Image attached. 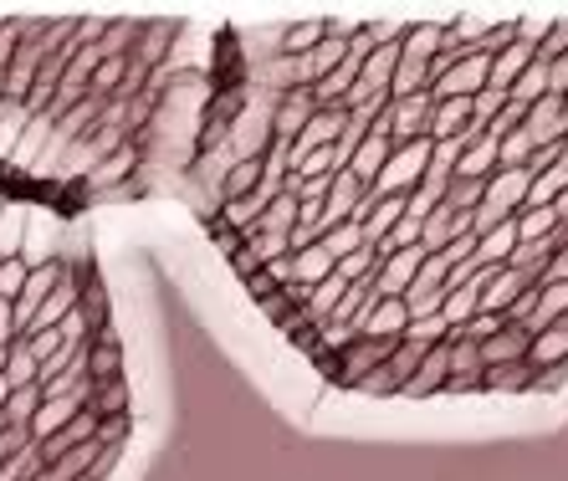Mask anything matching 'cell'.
Masks as SVG:
<instances>
[{
  "instance_id": "ffe728a7",
  "label": "cell",
  "mask_w": 568,
  "mask_h": 481,
  "mask_svg": "<svg viewBox=\"0 0 568 481\" xmlns=\"http://www.w3.org/2000/svg\"><path fill=\"white\" fill-rule=\"evenodd\" d=\"M333 256L323 252V240H313V246H303V252H292V282L297 287H317V282L333 277Z\"/></svg>"
},
{
  "instance_id": "cb8c5ba5",
  "label": "cell",
  "mask_w": 568,
  "mask_h": 481,
  "mask_svg": "<svg viewBox=\"0 0 568 481\" xmlns=\"http://www.w3.org/2000/svg\"><path fill=\"white\" fill-rule=\"evenodd\" d=\"M37 379H41L37 354H31V348L16 338L11 354H6V385H11V389H27V385H37Z\"/></svg>"
},
{
  "instance_id": "e0dca14e",
  "label": "cell",
  "mask_w": 568,
  "mask_h": 481,
  "mask_svg": "<svg viewBox=\"0 0 568 481\" xmlns=\"http://www.w3.org/2000/svg\"><path fill=\"white\" fill-rule=\"evenodd\" d=\"M517 252V215L513 221H503L497 231H487V236H476V267H507Z\"/></svg>"
},
{
  "instance_id": "ab89813d",
  "label": "cell",
  "mask_w": 568,
  "mask_h": 481,
  "mask_svg": "<svg viewBox=\"0 0 568 481\" xmlns=\"http://www.w3.org/2000/svg\"><path fill=\"white\" fill-rule=\"evenodd\" d=\"M0 430H6V415H0Z\"/></svg>"
},
{
  "instance_id": "74e56055",
  "label": "cell",
  "mask_w": 568,
  "mask_h": 481,
  "mask_svg": "<svg viewBox=\"0 0 568 481\" xmlns=\"http://www.w3.org/2000/svg\"><path fill=\"white\" fill-rule=\"evenodd\" d=\"M554 215H558V226L568 231V190H564V195H558V201H554Z\"/></svg>"
},
{
  "instance_id": "5b68a950",
  "label": "cell",
  "mask_w": 568,
  "mask_h": 481,
  "mask_svg": "<svg viewBox=\"0 0 568 481\" xmlns=\"http://www.w3.org/2000/svg\"><path fill=\"white\" fill-rule=\"evenodd\" d=\"M532 287H542V282L528 277V272H517V267H497L487 277V287H481V313H491V318H507V308H513L517 297H528Z\"/></svg>"
},
{
  "instance_id": "7c38bea8",
  "label": "cell",
  "mask_w": 568,
  "mask_h": 481,
  "mask_svg": "<svg viewBox=\"0 0 568 481\" xmlns=\"http://www.w3.org/2000/svg\"><path fill=\"white\" fill-rule=\"evenodd\" d=\"M532 47H523V41H513V47H503V52L491 57V72H487V88H481V93H513V82L523 78V72H528V62H532Z\"/></svg>"
},
{
  "instance_id": "52a82bcc",
  "label": "cell",
  "mask_w": 568,
  "mask_h": 481,
  "mask_svg": "<svg viewBox=\"0 0 568 481\" xmlns=\"http://www.w3.org/2000/svg\"><path fill=\"white\" fill-rule=\"evenodd\" d=\"M528 344L532 334L523 328V323H503L497 334L487 338V344H476V354H481V369H503V364H528Z\"/></svg>"
},
{
  "instance_id": "6da1fadb",
  "label": "cell",
  "mask_w": 568,
  "mask_h": 481,
  "mask_svg": "<svg viewBox=\"0 0 568 481\" xmlns=\"http://www.w3.org/2000/svg\"><path fill=\"white\" fill-rule=\"evenodd\" d=\"M395 344H399V338H395ZM395 344H384V338H364V334H358L348 348H338L333 359H323V369H328V375L338 379V385L358 389V385H364V379L374 375V369H379V364H389V354H395Z\"/></svg>"
},
{
  "instance_id": "7a4b0ae2",
  "label": "cell",
  "mask_w": 568,
  "mask_h": 481,
  "mask_svg": "<svg viewBox=\"0 0 568 481\" xmlns=\"http://www.w3.org/2000/svg\"><path fill=\"white\" fill-rule=\"evenodd\" d=\"M532 190V170H497L487 180V195H481V211L497 215V221H513L523 205H528Z\"/></svg>"
},
{
  "instance_id": "f1b7e54d",
  "label": "cell",
  "mask_w": 568,
  "mask_h": 481,
  "mask_svg": "<svg viewBox=\"0 0 568 481\" xmlns=\"http://www.w3.org/2000/svg\"><path fill=\"white\" fill-rule=\"evenodd\" d=\"M558 231L554 205H538V211H517V240H548Z\"/></svg>"
},
{
  "instance_id": "484cf974",
  "label": "cell",
  "mask_w": 568,
  "mask_h": 481,
  "mask_svg": "<svg viewBox=\"0 0 568 481\" xmlns=\"http://www.w3.org/2000/svg\"><path fill=\"white\" fill-rule=\"evenodd\" d=\"M507 98H513V103H523V108H532L538 98H548V62H542V57H532L528 72L513 82V93H507Z\"/></svg>"
},
{
  "instance_id": "277c9868",
  "label": "cell",
  "mask_w": 568,
  "mask_h": 481,
  "mask_svg": "<svg viewBox=\"0 0 568 481\" xmlns=\"http://www.w3.org/2000/svg\"><path fill=\"white\" fill-rule=\"evenodd\" d=\"M313 113H317V103L307 88H292V93L272 98V144H292V139L307 129Z\"/></svg>"
},
{
  "instance_id": "4fadbf2b",
  "label": "cell",
  "mask_w": 568,
  "mask_h": 481,
  "mask_svg": "<svg viewBox=\"0 0 568 481\" xmlns=\"http://www.w3.org/2000/svg\"><path fill=\"white\" fill-rule=\"evenodd\" d=\"M446 375H450V364H446V344L430 348L420 359V369L410 375V385L399 389L405 400H430V395H446Z\"/></svg>"
},
{
  "instance_id": "5bb4252c",
  "label": "cell",
  "mask_w": 568,
  "mask_h": 481,
  "mask_svg": "<svg viewBox=\"0 0 568 481\" xmlns=\"http://www.w3.org/2000/svg\"><path fill=\"white\" fill-rule=\"evenodd\" d=\"M133 170H139V144H123L119 154H108V160L98 164V170L88 174V180H82V190H88V195H103V190H119Z\"/></svg>"
},
{
  "instance_id": "f546056e",
  "label": "cell",
  "mask_w": 568,
  "mask_h": 481,
  "mask_svg": "<svg viewBox=\"0 0 568 481\" xmlns=\"http://www.w3.org/2000/svg\"><path fill=\"white\" fill-rule=\"evenodd\" d=\"M37 410H41V389L37 385H27V389H11V400H6V426H27L31 430V420H37Z\"/></svg>"
},
{
  "instance_id": "44dd1931",
  "label": "cell",
  "mask_w": 568,
  "mask_h": 481,
  "mask_svg": "<svg viewBox=\"0 0 568 481\" xmlns=\"http://www.w3.org/2000/svg\"><path fill=\"white\" fill-rule=\"evenodd\" d=\"M481 389H491V395H528V389H538V375L528 364H503V369L481 375Z\"/></svg>"
},
{
  "instance_id": "ac0fdd59",
  "label": "cell",
  "mask_w": 568,
  "mask_h": 481,
  "mask_svg": "<svg viewBox=\"0 0 568 481\" xmlns=\"http://www.w3.org/2000/svg\"><path fill=\"white\" fill-rule=\"evenodd\" d=\"M27 215H31V205L0 201V262L21 256V246H27Z\"/></svg>"
},
{
  "instance_id": "d590c367",
  "label": "cell",
  "mask_w": 568,
  "mask_h": 481,
  "mask_svg": "<svg viewBox=\"0 0 568 481\" xmlns=\"http://www.w3.org/2000/svg\"><path fill=\"white\" fill-rule=\"evenodd\" d=\"M564 52H568V21H554V27H548V37H542V47H538V57H542V62H558Z\"/></svg>"
},
{
  "instance_id": "8992f818",
  "label": "cell",
  "mask_w": 568,
  "mask_h": 481,
  "mask_svg": "<svg viewBox=\"0 0 568 481\" xmlns=\"http://www.w3.org/2000/svg\"><path fill=\"white\" fill-rule=\"evenodd\" d=\"M389 154H395V144H389V134H384V113H379V119L369 123V134L358 139V149H354V154H348V164H344V170L354 174L358 185H374Z\"/></svg>"
},
{
  "instance_id": "4dcf8cb0",
  "label": "cell",
  "mask_w": 568,
  "mask_h": 481,
  "mask_svg": "<svg viewBox=\"0 0 568 481\" xmlns=\"http://www.w3.org/2000/svg\"><path fill=\"white\" fill-rule=\"evenodd\" d=\"M323 37H328V21H307V27H287V31H282V57H307Z\"/></svg>"
},
{
  "instance_id": "2e32d148",
  "label": "cell",
  "mask_w": 568,
  "mask_h": 481,
  "mask_svg": "<svg viewBox=\"0 0 568 481\" xmlns=\"http://www.w3.org/2000/svg\"><path fill=\"white\" fill-rule=\"evenodd\" d=\"M568 318V282H542L532 293V318H528V334L538 328H554V323Z\"/></svg>"
},
{
  "instance_id": "7402d4cb",
  "label": "cell",
  "mask_w": 568,
  "mask_h": 481,
  "mask_svg": "<svg viewBox=\"0 0 568 481\" xmlns=\"http://www.w3.org/2000/svg\"><path fill=\"white\" fill-rule=\"evenodd\" d=\"M52 129H57V123L47 119V113H31L27 134H21V144H16V154H11V164H16V170H27V174H31V164H37V154H41V149H47V139H52Z\"/></svg>"
},
{
  "instance_id": "9a60e30c",
  "label": "cell",
  "mask_w": 568,
  "mask_h": 481,
  "mask_svg": "<svg viewBox=\"0 0 568 481\" xmlns=\"http://www.w3.org/2000/svg\"><path fill=\"white\" fill-rule=\"evenodd\" d=\"M297 221H303V205H297V195H287V190H282L277 201H272L262 215H256L252 236H282V240H292Z\"/></svg>"
},
{
  "instance_id": "836d02e7",
  "label": "cell",
  "mask_w": 568,
  "mask_h": 481,
  "mask_svg": "<svg viewBox=\"0 0 568 481\" xmlns=\"http://www.w3.org/2000/svg\"><path fill=\"white\" fill-rule=\"evenodd\" d=\"M358 389H364L369 400H389V395H399V379L389 375V364H379V369H374V375L364 379V385H358Z\"/></svg>"
},
{
  "instance_id": "d4e9b609",
  "label": "cell",
  "mask_w": 568,
  "mask_h": 481,
  "mask_svg": "<svg viewBox=\"0 0 568 481\" xmlns=\"http://www.w3.org/2000/svg\"><path fill=\"white\" fill-rule=\"evenodd\" d=\"M379 267H384L379 246H358L354 256H344V262H338V277L354 287V282H374V277H379Z\"/></svg>"
},
{
  "instance_id": "8fae6325",
  "label": "cell",
  "mask_w": 568,
  "mask_h": 481,
  "mask_svg": "<svg viewBox=\"0 0 568 481\" xmlns=\"http://www.w3.org/2000/svg\"><path fill=\"white\" fill-rule=\"evenodd\" d=\"M405 328H410V313H405V303H399V297H379V303L364 313V323H358V334H364V338H384V344H395Z\"/></svg>"
},
{
  "instance_id": "f35d334b",
  "label": "cell",
  "mask_w": 568,
  "mask_h": 481,
  "mask_svg": "<svg viewBox=\"0 0 568 481\" xmlns=\"http://www.w3.org/2000/svg\"><path fill=\"white\" fill-rule=\"evenodd\" d=\"M6 400H11V385H6V375H0V410H6Z\"/></svg>"
},
{
  "instance_id": "d6986e66",
  "label": "cell",
  "mask_w": 568,
  "mask_h": 481,
  "mask_svg": "<svg viewBox=\"0 0 568 481\" xmlns=\"http://www.w3.org/2000/svg\"><path fill=\"white\" fill-rule=\"evenodd\" d=\"M262 174H266V164H262V160H236L231 170H225V180H221V205H231V201H252L256 185H262Z\"/></svg>"
},
{
  "instance_id": "ba28073f",
  "label": "cell",
  "mask_w": 568,
  "mask_h": 481,
  "mask_svg": "<svg viewBox=\"0 0 568 481\" xmlns=\"http://www.w3.org/2000/svg\"><path fill=\"white\" fill-rule=\"evenodd\" d=\"M425 252L420 246H405V252H384V267L374 277V293L379 297H405L415 287V272H420Z\"/></svg>"
},
{
  "instance_id": "d6a6232c",
  "label": "cell",
  "mask_w": 568,
  "mask_h": 481,
  "mask_svg": "<svg viewBox=\"0 0 568 481\" xmlns=\"http://www.w3.org/2000/svg\"><path fill=\"white\" fill-rule=\"evenodd\" d=\"M129 430H133L129 415H113V420H98V436H93V441L103 446V451H119V446L129 441Z\"/></svg>"
},
{
  "instance_id": "8d00e7d4",
  "label": "cell",
  "mask_w": 568,
  "mask_h": 481,
  "mask_svg": "<svg viewBox=\"0 0 568 481\" xmlns=\"http://www.w3.org/2000/svg\"><path fill=\"white\" fill-rule=\"evenodd\" d=\"M16 338H21V334H16V308H11V303H0V354H6Z\"/></svg>"
},
{
  "instance_id": "603a6c76",
  "label": "cell",
  "mask_w": 568,
  "mask_h": 481,
  "mask_svg": "<svg viewBox=\"0 0 568 481\" xmlns=\"http://www.w3.org/2000/svg\"><path fill=\"white\" fill-rule=\"evenodd\" d=\"M88 410L98 420H113V415H129V379H108V385L88 389Z\"/></svg>"
},
{
  "instance_id": "1f68e13d",
  "label": "cell",
  "mask_w": 568,
  "mask_h": 481,
  "mask_svg": "<svg viewBox=\"0 0 568 481\" xmlns=\"http://www.w3.org/2000/svg\"><path fill=\"white\" fill-rule=\"evenodd\" d=\"M31 267L21 262V256H11V262H0V303H16L21 297V287H27Z\"/></svg>"
},
{
  "instance_id": "e575fe53",
  "label": "cell",
  "mask_w": 568,
  "mask_h": 481,
  "mask_svg": "<svg viewBox=\"0 0 568 481\" xmlns=\"http://www.w3.org/2000/svg\"><path fill=\"white\" fill-rule=\"evenodd\" d=\"M21 31H27V21H0V78H6L16 47H21Z\"/></svg>"
},
{
  "instance_id": "30bf717a",
  "label": "cell",
  "mask_w": 568,
  "mask_h": 481,
  "mask_svg": "<svg viewBox=\"0 0 568 481\" xmlns=\"http://www.w3.org/2000/svg\"><path fill=\"white\" fill-rule=\"evenodd\" d=\"M528 369L532 375H554V369H568V328L554 323V328H538L528 344Z\"/></svg>"
},
{
  "instance_id": "9c48e42d",
  "label": "cell",
  "mask_w": 568,
  "mask_h": 481,
  "mask_svg": "<svg viewBox=\"0 0 568 481\" xmlns=\"http://www.w3.org/2000/svg\"><path fill=\"white\" fill-rule=\"evenodd\" d=\"M364 195H369V185H358L348 170L333 174L328 201H323V231H328V226H344V221H354V211H358V201H364Z\"/></svg>"
},
{
  "instance_id": "4316f807",
  "label": "cell",
  "mask_w": 568,
  "mask_h": 481,
  "mask_svg": "<svg viewBox=\"0 0 568 481\" xmlns=\"http://www.w3.org/2000/svg\"><path fill=\"white\" fill-rule=\"evenodd\" d=\"M317 240H323V252L333 256V267H338L344 256H354L358 246H369V240H364V231H358L354 221H344V226H328V231H323V236H317Z\"/></svg>"
},
{
  "instance_id": "83f0119b",
  "label": "cell",
  "mask_w": 568,
  "mask_h": 481,
  "mask_svg": "<svg viewBox=\"0 0 568 481\" xmlns=\"http://www.w3.org/2000/svg\"><path fill=\"white\" fill-rule=\"evenodd\" d=\"M27 123H31V113L21 103H6V113H0V160L11 164V154H16V144H21V134H27Z\"/></svg>"
},
{
  "instance_id": "3957f363",
  "label": "cell",
  "mask_w": 568,
  "mask_h": 481,
  "mask_svg": "<svg viewBox=\"0 0 568 481\" xmlns=\"http://www.w3.org/2000/svg\"><path fill=\"white\" fill-rule=\"evenodd\" d=\"M425 123H430V98H425V93L389 98V108H384V134H389V144H395V149L425 139Z\"/></svg>"
}]
</instances>
